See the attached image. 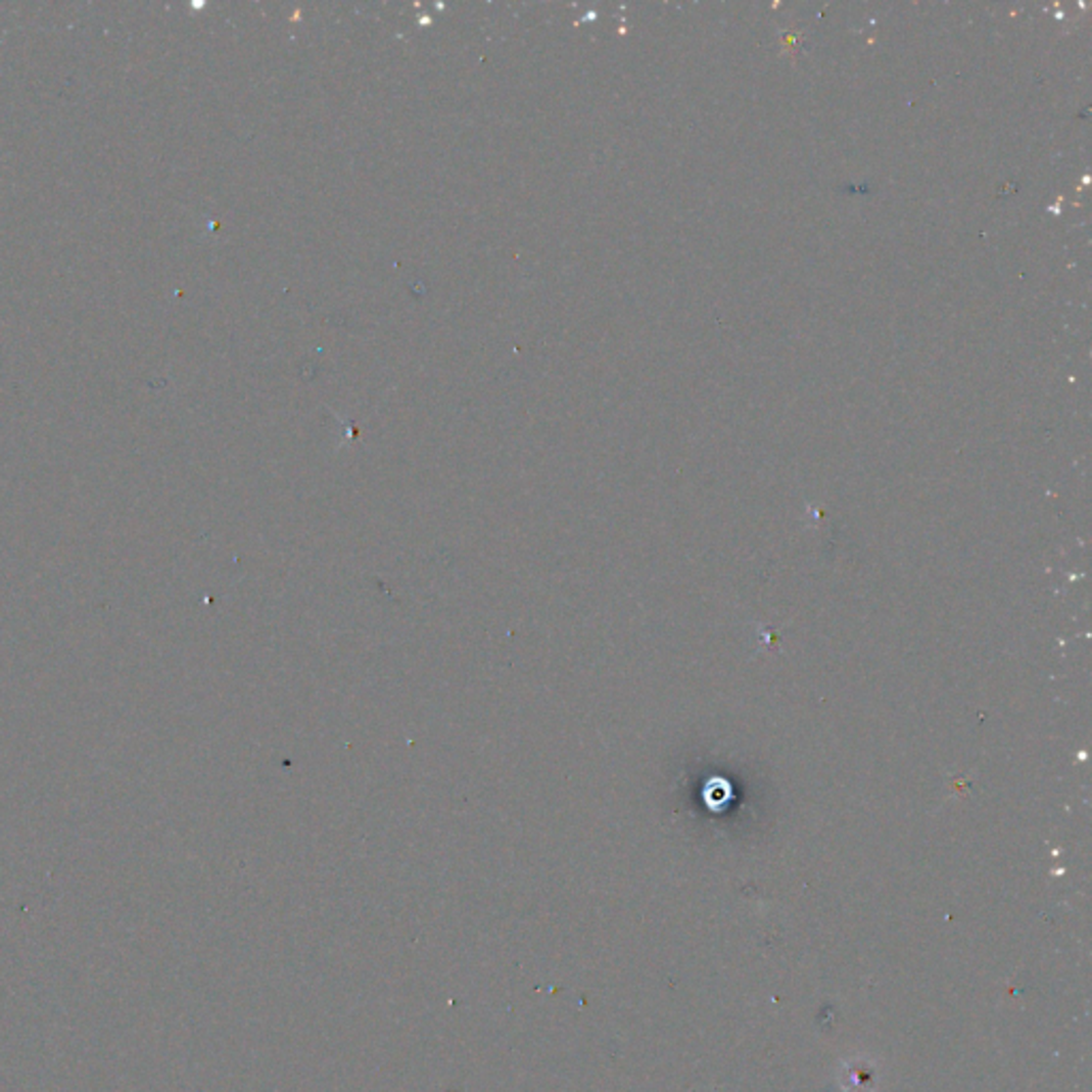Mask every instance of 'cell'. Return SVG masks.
I'll list each match as a JSON object with an SVG mask.
<instances>
[{"label":"cell","mask_w":1092,"mask_h":1092,"mask_svg":"<svg viewBox=\"0 0 1092 1092\" xmlns=\"http://www.w3.org/2000/svg\"><path fill=\"white\" fill-rule=\"evenodd\" d=\"M841 1088L845 1092H875L878 1088V1069L873 1061L854 1059L841 1065Z\"/></svg>","instance_id":"obj_1"}]
</instances>
